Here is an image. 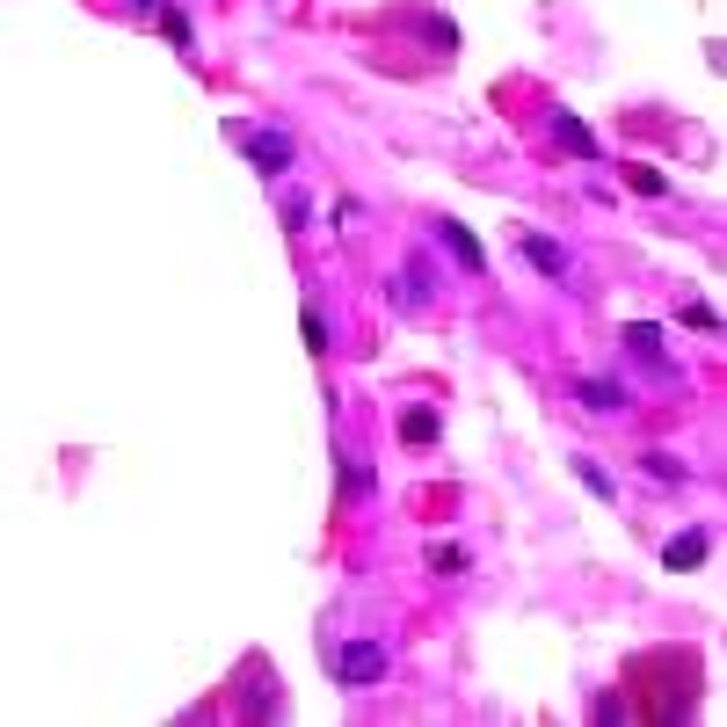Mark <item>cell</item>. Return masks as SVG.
Returning a JSON list of instances; mask_svg holds the SVG:
<instances>
[{"mask_svg":"<svg viewBox=\"0 0 727 727\" xmlns=\"http://www.w3.org/2000/svg\"><path fill=\"white\" fill-rule=\"evenodd\" d=\"M626 182H633V190H640V196H662V190H669V182H662V175H654V168H626Z\"/></svg>","mask_w":727,"mask_h":727,"instance_id":"4fadbf2b","label":"cell"},{"mask_svg":"<svg viewBox=\"0 0 727 727\" xmlns=\"http://www.w3.org/2000/svg\"><path fill=\"white\" fill-rule=\"evenodd\" d=\"M153 15H161V29H168L175 51H190V15H182V8H153Z\"/></svg>","mask_w":727,"mask_h":727,"instance_id":"ba28073f","label":"cell"},{"mask_svg":"<svg viewBox=\"0 0 727 727\" xmlns=\"http://www.w3.org/2000/svg\"><path fill=\"white\" fill-rule=\"evenodd\" d=\"M335 677L349 684V691H371V684L386 677V648H379V640H349V648L335 654Z\"/></svg>","mask_w":727,"mask_h":727,"instance_id":"6da1fadb","label":"cell"},{"mask_svg":"<svg viewBox=\"0 0 727 727\" xmlns=\"http://www.w3.org/2000/svg\"><path fill=\"white\" fill-rule=\"evenodd\" d=\"M436 241L451 247V255H459L465 269H481V241H473V233H465V226H451V218H436Z\"/></svg>","mask_w":727,"mask_h":727,"instance_id":"5b68a950","label":"cell"},{"mask_svg":"<svg viewBox=\"0 0 727 727\" xmlns=\"http://www.w3.org/2000/svg\"><path fill=\"white\" fill-rule=\"evenodd\" d=\"M575 473H582V481H589V487H597V495H604V502H611V473H604V465H589V459H575Z\"/></svg>","mask_w":727,"mask_h":727,"instance_id":"5bb4252c","label":"cell"},{"mask_svg":"<svg viewBox=\"0 0 727 727\" xmlns=\"http://www.w3.org/2000/svg\"><path fill=\"white\" fill-rule=\"evenodd\" d=\"M575 393L589 400V408H604V414H611V408H626V400H633V393H626V386H611V379H582Z\"/></svg>","mask_w":727,"mask_h":727,"instance_id":"8992f818","label":"cell"},{"mask_svg":"<svg viewBox=\"0 0 727 727\" xmlns=\"http://www.w3.org/2000/svg\"><path fill=\"white\" fill-rule=\"evenodd\" d=\"M524 255H532L546 277H560V284H567V247H560V241H546V233H524Z\"/></svg>","mask_w":727,"mask_h":727,"instance_id":"277c9868","label":"cell"},{"mask_svg":"<svg viewBox=\"0 0 727 727\" xmlns=\"http://www.w3.org/2000/svg\"><path fill=\"white\" fill-rule=\"evenodd\" d=\"M684 320H691V328H705V335H713V328H720V314H713V306H699V298H691V306H684Z\"/></svg>","mask_w":727,"mask_h":727,"instance_id":"9a60e30c","label":"cell"},{"mask_svg":"<svg viewBox=\"0 0 727 727\" xmlns=\"http://www.w3.org/2000/svg\"><path fill=\"white\" fill-rule=\"evenodd\" d=\"M662 560H669V567H699V560H705V532L669 538V553H662Z\"/></svg>","mask_w":727,"mask_h":727,"instance_id":"52a82bcc","label":"cell"},{"mask_svg":"<svg viewBox=\"0 0 727 727\" xmlns=\"http://www.w3.org/2000/svg\"><path fill=\"white\" fill-rule=\"evenodd\" d=\"M298 328H306V349H314V357H320V349H328V320H320L314 306H306V320H298Z\"/></svg>","mask_w":727,"mask_h":727,"instance_id":"7c38bea8","label":"cell"},{"mask_svg":"<svg viewBox=\"0 0 727 727\" xmlns=\"http://www.w3.org/2000/svg\"><path fill=\"white\" fill-rule=\"evenodd\" d=\"M408 444H436V414H430V408L408 414Z\"/></svg>","mask_w":727,"mask_h":727,"instance_id":"30bf717a","label":"cell"},{"mask_svg":"<svg viewBox=\"0 0 727 727\" xmlns=\"http://www.w3.org/2000/svg\"><path fill=\"white\" fill-rule=\"evenodd\" d=\"M553 139H560V145H575V153H589V131H582L575 117H553Z\"/></svg>","mask_w":727,"mask_h":727,"instance_id":"9c48e42d","label":"cell"},{"mask_svg":"<svg viewBox=\"0 0 727 727\" xmlns=\"http://www.w3.org/2000/svg\"><path fill=\"white\" fill-rule=\"evenodd\" d=\"M247 153H255V168H263V175H284L291 168V139H284V131H255Z\"/></svg>","mask_w":727,"mask_h":727,"instance_id":"3957f363","label":"cell"},{"mask_svg":"<svg viewBox=\"0 0 727 727\" xmlns=\"http://www.w3.org/2000/svg\"><path fill=\"white\" fill-rule=\"evenodd\" d=\"M626 349L640 364H654V371H677V364H669V349H662V328H648V320H633V328H626Z\"/></svg>","mask_w":727,"mask_h":727,"instance_id":"7a4b0ae2","label":"cell"},{"mask_svg":"<svg viewBox=\"0 0 727 727\" xmlns=\"http://www.w3.org/2000/svg\"><path fill=\"white\" fill-rule=\"evenodd\" d=\"M430 567H436V575H459L465 553H459V546H430Z\"/></svg>","mask_w":727,"mask_h":727,"instance_id":"8fae6325","label":"cell"}]
</instances>
